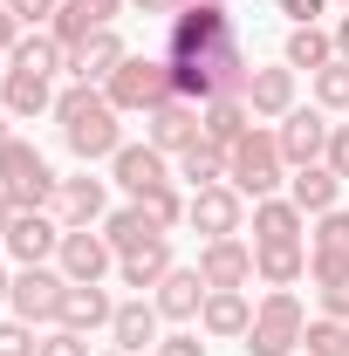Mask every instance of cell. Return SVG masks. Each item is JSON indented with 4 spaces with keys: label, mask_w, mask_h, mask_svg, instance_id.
<instances>
[{
    "label": "cell",
    "mask_w": 349,
    "mask_h": 356,
    "mask_svg": "<svg viewBox=\"0 0 349 356\" xmlns=\"http://www.w3.org/2000/svg\"><path fill=\"white\" fill-rule=\"evenodd\" d=\"M144 144H158L165 158H178L185 144H199V103H185V96H165L158 110H144Z\"/></svg>",
    "instance_id": "cell-10"
},
{
    "label": "cell",
    "mask_w": 349,
    "mask_h": 356,
    "mask_svg": "<svg viewBox=\"0 0 349 356\" xmlns=\"http://www.w3.org/2000/svg\"><path fill=\"white\" fill-rule=\"evenodd\" d=\"M172 178H185L192 192H199V185H219V178H226V151L199 137V144H185V151H178V172H172Z\"/></svg>",
    "instance_id": "cell-31"
},
{
    "label": "cell",
    "mask_w": 349,
    "mask_h": 356,
    "mask_svg": "<svg viewBox=\"0 0 349 356\" xmlns=\"http://www.w3.org/2000/svg\"><path fill=\"white\" fill-rule=\"evenodd\" d=\"M131 7H137V14H165V21H172V14L185 7V0H131Z\"/></svg>",
    "instance_id": "cell-44"
},
{
    "label": "cell",
    "mask_w": 349,
    "mask_h": 356,
    "mask_svg": "<svg viewBox=\"0 0 349 356\" xmlns=\"http://www.w3.org/2000/svg\"><path fill=\"white\" fill-rule=\"evenodd\" d=\"M131 206H144V220L158 226V233H172V226L185 220V206H192V199H185L178 185H151V192H144V199H131Z\"/></svg>",
    "instance_id": "cell-32"
},
{
    "label": "cell",
    "mask_w": 349,
    "mask_h": 356,
    "mask_svg": "<svg viewBox=\"0 0 349 356\" xmlns=\"http://www.w3.org/2000/svg\"><path fill=\"white\" fill-rule=\"evenodd\" d=\"M55 185L62 178L48 172V158L21 137H0V192L14 199V213H48L55 206Z\"/></svg>",
    "instance_id": "cell-3"
},
{
    "label": "cell",
    "mask_w": 349,
    "mask_h": 356,
    "mask_svg": "<svg viewBox=\"0 0 349 356\" xmlns=\"http://www.w3.org/2000/svg\"><path fill=\"white\" fill-rule=\"evenodd\" d=\"M103 240H110V247H117V261H124V254L151 247V240H165V233L144 220V206H124V213H110V220H103Z\"/></svg>",
    "instance_id": "cell-30"
},
{
    "label": "cell",
    "mask_w": 349,
    "mask_h": 356,
    "mask_svg": "<svg viewBox=\"0 0 349 356\" xmlns=\"http://www.w3.org/2000/svg\"><path fill=\"white\" fill-rule=\"evenodd\" d=\"M247 131H254V110H247L240 96H213V103L199 110V137H206V144H219V151H233Z\"/></svg>",
    "instance_id": "cell-23"
},
{
    "label": "cell",
    "mask_w": 349,
    "mask_h": 356,
    "mask_svg": "<svg viewBox=\"0 0 349 356\" xmlns=\"http://www.w3.org/2000/svg\"><path fill=\"white\" fill-rule=\"evenodd\" d=\"M322 165H329V172L349 185V124H336V131H329V151H322Z\"/></svg>",
    "instance_id": "cell-39"
},
{
    "label": "cell",
    "mask_w": 349,
    "mask_h": 356,
    "mask_svg": "<svg viewBox=\"0 0 349 356\" xmlns=\"http://www.w3.org/2000/svg\"><path fill=\"white\" fill-rule=\"evenodd\" d=\"M110 315H117V302H110L103 281H69V295H62V322H55V329L96 336V329H110Z\"/></svg>",
    "instance_id": "cell-17"
},
{
    "label": "cell",
    "mask_w": 349,
    "mask_h": 356,
    "mask_svg": "<svg viewBox=\"0 0 349 356\" xmlns=\"http://www.w3.org/2000/svg\"><path fill=\"white\" fill-rule=\"evenodd\" d=\"M62 295H69V274L62 267H14V295H7V309L14 322H62Z\"/></svg>",
    "instance_id": "cell-6"
},
{
    "label": "cell",
    "mask_w": 349,
    "mask_h": 356,
    "mask_svg": "<svg viewBox=\"0 0 349 356\" xmlns=\"http://www.w3.org/2000/svg\"><path fill=\"white\" fill-rule=\"evenodd\" d=\"M7 69H35V76H55V69H69V48L55 42L48 28H35V35H21V42H14Z\"/></svg>",
    "instance_id": "cell-29"
},
{
    "label": "cell",
    "mask_w": 349,
    "mask_h": 356,
    "mask_svg": "<svg viewBox=\"0 0 349 356\" xmlns=\"http://www.w3.org/2000/svg\"><path fill=\"white\" fill-rule=\"evenodd\" d=\"M103 356H124V350H103Z\"/></svg>",
    "instance_id": "cell-49"
},
{
    "label": "cell",
    "mask_w": 349,
    "mask_h": 356,
    "mask_svg": "<svg viewBox=\"0 0 349 356\" xmlns=\"http://www.w3.org/2000/svg\"><path fill=\"white\" fill-rule=\"evenodd\" d=\"M308 233V213L295 206V199H254V240H302Z\"/></svg>",
    "instance_id": "cell-27"
},
{
    "label": "cell",
    "mask_w": 349,
    "mask_h": 356,
    "mask_svg": "<svg viewBox=\"0 0 349 356\" xmlns=\"http://www.w3.org/2000/svg\"><path fill=\"white\" fill-rule=\"evenodd\" d=\"M329 131H336V124H329V117H322V103H315V110H302V103H295V110H288V117H281V158H288V172H302V165H322V151H329Z\"/></svg>",
    "instance_id": "cell-9"
},
{
    "label": "cell",
    "mask_w": 349,
    "mask_h": 356,
    "mask_svg": "<svg viewBox=\"0 0 349 356\" xmlns=\"http://www.w3.org/2000/svg\"><path fill=\"white\" fill-rule=\"evenodd\" d=\"M172 267H178V261H172V240H151V247H137V254H124V261H117V281L144 295V288H158Z\"/></svg>",
    "instance_id": "cell-26"
},
{
    "label": "cell",
    "mask_w": 349,
    "mask_h": 356,
    "mask_svg": "<svg viewBox=\"0 0 349 356\" xmlns=\"http://www.w3.org/2000/svg\"><path fill=\"white\" fill-rule=\"evenodd\" d=\"M103 96H110V110L144 117V110H158V103L172 96V62H165V55H124L117 76L103 83Z\"/></svg>",
    "instance_id": "cell-5"
},
{
    "label": "cell",
    "mask_w": 349,
    "mask_h": 356,
    "mask_svg": "<svg viewBox=\"0 0 349 356\" xmlns=\"http://www.w3.org/2000/svg\"><path fill=\"white\" fill-rule=\"evenodd\" d=\"M14 42H21V21H14V14H7V7H0V62H7V55H14Z\"/></svg>",
    "instance_id": "cell-43"
},
{
    "label": "cell",
    "mask_w": 349,
    "mask_h": 356,
    "mask_svg": "<svg viewBox=\"0 0 349 356\" xmlns=\"http://www.w3.org/2000/svg\"><path fill=\"white\" fill-rule=\"evenodd\" d=\"M0 103H7V117H42V110H55V89H48V76H35V69H7Z\"/></svg>",
    "instance_id": "cell-25"
},
{
    "label": "cell",
    "mask_w": 349,
    "mask_h": 356,
    "mask_svg": "<svg viewBox=\"0 0 349 356\" xmlns=\"http://www.w3.org/2000/svg\"><path fill=\"white\" fill-rule=\"evenodd\" d=\"M199 322H206V336H219V343H240V336L254 329V302H247L240 288H213L206 309H199Z\"/></svg>",
    "instance_id": "cell-20"
},
{
    "label": "cell",
    "mask_w": 349,
    "mask_h": 356,
    "mask_svg": "<svg viewBox=\"0 0 349 356\" xmlns=\"http://www.w3.org/2000/svg\"><path fill=\"white\" fill-rule=\"evenodd\" d=\"M62 226H103L110 220V192H103V178H62L55 185V206H48Z\"/></svg>",
    "instance_id": "cell-13"
},
{
    "label": "cell",
    "mask_w": 349,
    "mask_h": 356,
    "mask_svg": "<svg viewBox=\"0 0 349 356\" xmlns=\"http://www.w3.org/2000/svg\"><path fill=\"white\" fill-rule=\"evenodd\" d=\"M35 356H89V336H76V329H48L42 343H35Z\"/></svg>",
    "instance_id": "cell-37"
},
{
    "label": "cell",
    "mask_w": 349,
    "mask_h": 356,
    "mask_svg": "<svg viewBox=\"0 0 349 356\" xmlns=\"http://www.w3.org/2000/svg\"><path fill=\"white\" fill-rule=\"evenodd\" d=\"M329 35H336V55H343V62H349V14H343V21H336V28H329Z\"/></svg>",
    "instance_id": "cell-45"
},
{
    "label": "cell",
    "mask_w": 349,
    "mask_h": 356,
    "mask_svg": "<svg viewBox=\"0 0 349 356\" xmlns=\"http://www.w3.org/2000/svg\"><path fill=\"white\" fill-rule=\"evenodd\" d=\"M308 281H315V288H343L349 281V254H308Z\"/></svg>",
    "instance_id": "cell-36"
},
{
    "label": "cell",
    "mask_w": 349,
    "mask_h": 356,
    "mask_svg": "<svg viewBox=\"0 0 349 356\" xmlns=\"http://www.w3.org/2000/svg\"><path fill=\"white\" fill-rule=\"evenodd\" d=\"M254 274L267 288H295L308 274V247L302 240H254Z\"/></svg>",
    "instance_id": "cell-21"
},
{
    "label": "cell",
    "mask_w": 349,
    "mask_h": 356,
    "mask_svg": "<svg viewBox=\"0 0 349 356\" xmlns=\"http://www.w3.org/2000/svg\"><path fill=\"white\" fill-rule=\"evenodd\" d=\"M158 356H206L199 336H158Z\"/></svg>",
    "instance_id": "cell-42"
},
{
    "label": "cell",
    "mask_w": 349,
    "mask_h": 356,
    "mask_svg": "<svg viewBox=\"0 0 349 356\" xmlns=\"http://www.w3.org/2000/svg\"><path fill=\"white\" fill-rule=\"evenodd\" d=\"M158 302L151 295H131V302H117V315H110V343L124 356H144V350H158Z\"/></svg>",
    "instance_id": "cell-16"
},
{
    "label": "cell",
    "mask_w": 349,
    "mask_h": 356,
    "mask_svg": "<svg viewBox=\"0 0 349 356\" xmlns=\"http://www.w3.org/2000/svg\"><path fill=\"white\" fill-rule=\"evenodd\" d=\"M329 62H336V35H329L322 21H308V28L288 35V69H295V76H302V69H308V76H322Z\"/></svg>",
    "instance_id": "cell-28"
},
{
    "label": "cell",
    "mask_w": 349,
    "mask_h": 356,
    "mask_svg": "<svg viewBox=\"0 0 349 356\" xmlns=\"http://www.w3.org/2000/svg\"><path fill=\"white\" fill-rule=\"evenodd\" d=\"M206 281H199V267H172L158 288H151V302H158V315L165 322H199V309H206Z\"/></svg>",
    "instance_id": "cell-18"
},
{
    "label": "cell",
    "mask_w": 349,
    "mask_h": 356,
    "mask_svg": "<svg viewBox=\"0 0 349 356\" xmlns=\"http://www.w3.org/2000/svg\"><path fill=\"white\" fill-rule=\"evenodd\" d=\"M124 55H131V48H124V35H117V28H96L83 48H69V76H76V83H110Z\"/></svg>",
    "instance_id": "cell-19"
},
{
    "label": "cell",
    "mask_w": 349,
    "mask_h": 356,
    "mask_svg": "<svg viewBox=\"0 0 349 356\" xmlns=\"http://www.w3.org/2000/svg\"><path fill=\"white\" fill-rule=\"evenodd\" d=\"M7 226H14V199L0 192V247H7Z\"/></svg>",
    "instance_id": "cell-46"
},
{
    "label": "cell",
    "mask_w": 349,
    "mask_h": 356,
    "mask_svg": "<svg viewBox=\"0 0 349 356\" xmlns=\"http://www.w3.org/2000/svg\"><path fill=\"white\" fill-rule=\"evenodd\" d=\"M0 356H35V329L28 322H0Z\"/></svg>",
    "instance_id": "cell-40"
},
{
    "label": "cell",
    "mask_w": 349,
    "mask_h": 356,
    "mask_svg": "<svg viewBox=\"0 0 349 356\" xmlns=\"http://www.w3.org/2000/svg\"><path fill=\"white\" fill-rule=\"evenodd\" d=\"M315 103H322V110H349V62H343V55L315 76Z\"/></svg>",
    "instance_id": "cell-35"
},
{
    "label": "cell",
    "mask_w": 349,
    "mask_h": 356,
    "mask_svg": "<svg viewBox=\"0 0 349 356\" xmlns=\"http://www.w3.org/2000/svg\"><path fill=\"white\" fill-rule=\"evenodd\" d=\"M0 137H14V131H7V103H0Z\"/></svg>",
    "instance_id": "cell-48"
},
{
    "label": "cell",
    "mask_w": 349,
    "mask_h": 356,
    "mask_svg": "<svg viewBox=\"0 0 349 356\" xmlns=\"http://www.w3.org/2000/svg\"><path fill=\"white\" fill-rule=\"evenodd\" d=\"M302 329H308V315L295 302V288H267V302H254V329L240 336V350L247 356H295Z\"/></svg>",
    "instance_id": "cell-4"
},
{
    "label": "cell",
    "mask_w": 349,
    "mask_h": 356,
    "mask_svg": "<svg viewBox=\"0 0 349 356\" xmlns=\"http://www.w3.org/2000/svg\"><path fill=\"white\" fill-rule=\"evenodd\" d=\"M199 281L206 288H247L254 281V247L233 233V240H206L199 247Z\"/></svg>",
    "instance_id": "cell-14"
},
{
    "label": "cell",
    "mask_w": 349,
    "mask_h": 356,
    "mask_svg": "<svg viewBox=\"0 0 349 356\" xmlns=\"http://www.w3.org/2000/svg\"><path fill=\"white\" fill-rule=\"evenodd\" d=\"M226 185L240 192V199H274L281 185H288V158H281V137L254 124V131L240 137L233 151H226Z\"/></svg>",
    "instance_id": "cell-2"
},
{
    "label": "cell",
    "mask_w": 349,
    "mask_h": 356,
    "mask_svg": "<svg viewBox=\"0 0 349 356\" xmlns=\"http://www.w3.org/2000/svg\"><path fill=\"white\" fill-rule=\"evenodd\" d=\"M274 7H281L295 28H308V21H322V14H329V0H274Z\"/></svg>",
    "instance_id": "cell-41"
},
{
    "label": "cell",
    "mask_w": 349,
    "mask_h": 356,
    "mask_svg": "<svg viewBox=\"0 0 349 356\" xmlns=\"http://www.w3.org/2000/svg\"><path fill=\"white\" fill-rule=\"evenodd\" d=\"M124 7H131V0H62V7H55V21H48V35H55L62 48H83L89 35H96V28H110Z\"/></svg>",
    "instance_id": "cell-12"
},
{
    "label": "cell",
    "mask_w": 349,
    "mask_h": 356,
    "mask_svg": "<svg viewBox=\"0 0 349 356\" xmlns=\"http://www.w3.org/2000/svg\"><path fill=\"white\" fill-rule=\"evenodd\" d=\"M117 117H124V110H110V96H103L96 83H69L62 96H55V124H62L69 151H76L83 165L124 151V124H117Z\"/></svg>",
    "instance_id": "cell-1"
},
{
    "label": "cell",
    "mask_w": 349,
    "mask_h": 356,
    "mask_svg": "<svg viewBox=\"0 0 349 356\" xmlns=\"http://www.w3.org/2000/svg\"><path fill=\"white\" fill-rule=\"evenodd\" d=\"M62 233L69 226L55 220V213H14V226H7V261L14 267H48L55 254H62Z\"/></svg>",
    "instance_id": "cell-7"
},
{
    "label": "cell",
    "mask_w": 349,
    "mask_h": 356,
    "mask_svg": "<svg viewBox=\"0 0 349 356\" xmlns=\"http://www.w3.org/2000/svg\"><path fill=\"white\" fill-rule=\"evenodd\" d=\"M343 7H349V0H343Z\"/></svg>",
    "instance_id": "cell-50"
},
{
    "label": "cell",
    "mask_w": 349,
    "mask_h": 356,
    "mask_svg": "<svg viewBox=\"0 0 349 356\" xmlns=\"http://www.w3.org/2000/svg\"><path fill=\"white\" fill-rule=\"evenodd\" d=\"M7 295H14V274H7V261H0V302H7Z\"/></svg>",
    "instance_id": "cell-47"
},
{
    "label": "cell",
    "mask_w": 349,
    "mask_h": 356,
    "mask_svg": "<svg viewBox=\"0 0 349 356\" xmlns=\"http://www.w3.org/2000/svg\"><path fill=\"white\" fill-rule=\"evenodd\" d=\"M55 7H62V0H7V14H14L21 28H48V21H55Z\"/></svg>",
    "instance_id": "cell-38"
},
{
    "label": "cell",
    "mask_w": 349,
    "mask_h": 356,
    "mask_svg": "<svg viewBox=\"0 0 349 356\" xmlns=\"http://www.w3.org/2000/svg\"><path fill=\"white\" fill-rule=\"evenodd\" d=\"M308 254H349V213H343V206L315 220V233H308Z\"/></svg>",
    "instance_id": "cell-34"
},
{
    "label": "cell",
    "mask_w": 349,
    "mask_h": 356,
    "mask_svg": "<svg viewBox=\"0 0 349 356\" xmlns=\"http://www.w3.org/2000/svg\"><path fill=\"white\" fill-rule=\"evenodd\" d=\"M247 110L267 117V124H281L288 110H295V69L281 62V69H254V83H247Z\"/></svg>",
    "instance_id": "cell-22"
},
{
    "label": "cell",
    "mask_w": 349,
    "mask_h": 356,
    "mask_svg": "<svg viewBox=\"0 0 349 356\" xmlns=\"http://www.w3.org/2000/svg\"><path fill=\"white\" fill-rule=\"evenodd\" d=\"M185 226H199L206 240H233L240 226H247V199L219 178V185H199L192 192V206H185Z\"/></svg>",
    "instance_id": "cell-8"
},
{
    "label": "cell",
    "mask_w": 349,
    "mask_h": 356,
    "mask_svg": "<svg viewBox=\"0 0 349 356\" xmlns=\"http://www.w3.org/2000/svg\"><path fill=\"white\" fill-rule=\"evenodd\" d=\"M302 350L308 356H349V322H336V315L308 322V329H302Z\"/></svg>",
    "instance_id": "cell-33"
},
{
    "label": "cell",
    "mask_w": 349,
    "mask_h": 356,
    "mask_svg": "<svg viewBox=\"0 0 349 356\" xmlns=\"http://www.w3.org/2000/svg\"><path fill=\"white\" fill-rule=\"evenodd\" d=\"M110 178H117L131 199H144L151 185H172V158H165L158 144H124V151L110 158Z\"/></svg>",
    "instance_id": "cell-15"
},
{
    "label": "cell",
    "mask_w": 349,
    "mask_h": 356,
    "mask_svg": "<svg viewBox=\"0 0 349 356\" xmlns=\"http://www.w3.org/2000/svg\"><path fill=\"white\" fill-rule=\"evenodd\" d=\"M288 199L302 206L308 220H322V213H336V199H343V178L329 172V165H302V172L288 178Z\"/></svg>",
    "instance_id": "cell-24"
},
{
    "label": "cell",
    "mask_w": 349,
    "mask_h": 356,
    "mask_svg": "<svg viewBox=\"0 0 349 356\" xmlns=\"http://www.w3.org/2000/svg\"><path fill=\"white\" fill-rule=\"evenodd\" d=\"M55 267H62L69 281H103V274L117 267V247H110L103 233H89V226H69V233H62V254H55Z\"/></svg>",
    "instance_id": "cell-11"
}]
</instances>
